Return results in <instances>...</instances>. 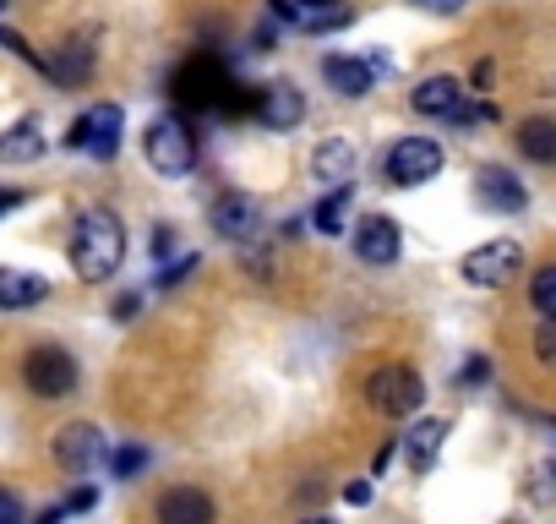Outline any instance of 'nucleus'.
<instances>
[{"label":"nucleus","mask_w":556,"mask_h":524,"mask_svg":"<svg viewBox=\"0 0 556 524\" xmlns=\"http://www.w3.org/2000/svg\"><path fill=\"white\" fill-rule=\"evenodd\" d=\"M137 312H142V296H137V290H126V296H115V307H110V317H115V323H131Z\"/></svg>","instance_id":"35"},{"label":"nucleus","mask_w":556,"mask_h":524,"mask_svg":"<svg viewBox=\"0 0 556 524\" xmlns=\"http://www.w3.org/2000/svg\"><path fill=\"white\" fill-rule=\"evenodd\" d=\"M142 159H148L153 175H164V180H186V175L197 170L202 148H197V132H191L180 115H153L148 132H142Z\"/></svg>","instance_id":"2"},{"label":"nucleus","mask_w":556,"mask_h":524,"mask_svg":"<svg viewBox=\"0 0 556 524\" xmlns=\"http://www.w3.org/2000/svg\"><path fill=\"white\" fill-rule=\"evenodd\" d=\"M93 66H99V45H93V34H72V39H61V50L50 55V77H55V88H83V83L93 77Z\"/></svg>","instance_id":"17"},{"label":"nucleus","mask_w":556,"mask_h":524,"mask_svg":"<svg viewBox=\"0 0 556 524\" xmlns=\"http://www.w3.org/2000/svg\"><path fill=\"white\" fill-rule=\"evenodd\" d=\"M175 246H180V235H175L169 224H159V229H153V257H159V262H169V257H175Z\"/></svg>","instance_id":"34"},{"label":"nucleus","mask_w":556,"mask_h":524,"mask_svg":"<svg viewBox=\"0 0 556 524\" xmlns=\"http://www.w3.org/2000/svg\"><path fill=\"white\" fill-rule=\"evenodd\" d=\"M50 301V279L28 269H0V312H34Z\"/></svg>","instance_id":"19"},{"label":"nucleus","mask_w":556,"mask_h":524,"mask_svg":"<svg viewBox=\"0 0 556 524\" xmlns=\"http://www.w3.org/2000/svg\"><path fill=\"white\" fill-rule=\"evenodd\" d=\"M371 55V66H377V77H393V55L388 50H366Z\"/></svg>","instance_id":"41"},{"label":"nucleus","mask_w":556,"mask_h":524,"mask_svg":"<svg viewBox=\"0 0 556 524\" xmlns=\"http://www.w3.org/2000/svg\"><path fill=\"white\" fill-rule=\"evenodd\" d=\"M301 524H339V519H328V513H312V519H301Z\"/></svg>","instance_id":"43"},{"label":"nucleus","mask_w":556,"mask_h":524,"mask_svg":"<svg viewBox=\"0 0 556 524\" xmlns=\"http://www.w3.org/2000/svg\"><path fill=\"white\" fill-rule=\"evenodd\" d=\"M66 519H72V513H66V502H55V508H45L34 524H66Z\"/></svg>","instance_id":"42"},{"label":"nucleus","mask_w":556,"mask_h":524,"mask_svg":"<svg viewBox=\"0 0 556 524\" xmlns=\"http://www.w3.org/2000/svg\"><path fill=\"white\" fill-rule=\"evenodd\" d=\"M491 72H496V66H491V61H480V66L469 72V88H475V93H491Z\"/></svg>","instance_id":"40"},{"label":"nucleus","mask_w":556,"mask_h":524,"mask_svg":"<svg viewBox=\"0 0 556 524\" xmlns=\"http://www.w3.org/2000/svg\"><path fill=\"white\" fill-rule=\"evenodd\" d=\"M404 453V437H388L382 448H377V459H371V475H388L393 470V459Z\"/></svg>","instance_id":"33"},{"label":"nucleus","mask_w":556,"mask_h":524,"mask_svg":"<svg viewBox=\"0 0 556 524\" xmlns=\"http://www.w3.org/2000/svg\"><path fill=\"white\" fill-rule=\"evenodd\" d=\"M475 202H480L485 213L513 219V213L529 208V186H523L507 164H480V170H475Z\"/></svg>","instance_id":"12"},{"label":"nucleus","mask_w":556,"mask_h":524,"mask_svg":"<svg viewBox=\"0 0 556 524\" xmlns=\"http://www.w3.org/2000/svg\"><path fill=\"white\" fill-rule=\"evenodd\" d=\"M529 350H534V361H540V366H551V372H556V317H540V323H534Z\"/></svg>","instance_id":"28"},{"label":"nucleus","mask_w":556,"mask_h":524,"mask_svg":"<svg viewBox=\"0 0 556 524\" xmlns=\"http://www.w3.org/2000/svg\"><path fill=\"white\" fill-rule=\"evenodd\" d=\"M529 312L534 317H556V262H540L529 279Z\"/></svg>","instance_id":"24"},{"label":"nucleus","mask_w":556,"mask_h":524,"mask_svg":"<svg viewBox=\"0 0 556 524\" xmlns=\"http://www.w3.org/2000/svg\"><path fill=\"white\" fill-rule=\"evenodd\" d=\"M355 164H361V153H355L350 137H328V142L312 153V175H317L323 186H344V180L355 175Z\"/></svg>","instance_id":"22"},{"label":"nucleus","mask_w":556,"mask_h":524,"mask_svg":"<svg viewBox=\"0 0 556 524\" xmlns=\"http://www.w3.org/2000/svg\"><path fill=\"white\" fill-rule=\"evenodd\" d=\"M323 83L339 93V99H366L382 77H377V66H371V55H350V50H328L323 55Z\"/></svg>","instance_id":"13"},{"label":"nucleus","mask_w":556,"mask_h":524,"mask_svg":"<svg viewBox=\"0 0 556 524\" xmlns=\"http://www.w3.org/2000/svg\"><path fill=\"white\" fill-rule=\"evenodd\" d=\"M45 148L50 142H45V126L34 115L0 132V164H34V159H45Z\"/></svg>","instance_id":"23"},{"label":"nucleus","mask_w":556,"mask_h":524,"mask_svg":"<svg viewBox=\"0 0 556 524\" xmlns=\"http://www.w3.org/2000/svg\"><path fill=\"white\" fill-rule=\"evenodd\" d=\"M0 524H28V508L12 486H0Z\"/></svg>","instance_id":"30"},{"label":"nucleus","mask_w":556,"mask_h":524,"mask_svg":"<svg viewBox=\"0 0 556 524\" xmlns=\"http://www.w3.org/2000/svg\"><path fill=\"white\" fill-rule=\"evenodd\" d=\"M251 50H256V55L278 50V17H273V12H267V23H256V28H251Z\"/></svg>","instance_id":"31"},{"label":"nucleus","mask_w":556,"mask_h":524,"mask_svg":"<svg viewBox=\"0 0 556 524\" xmlns=\"http://www.w3.org/2000/svg\"><path fill=\"white\" fill-rule=\"evenodd\" d=\"M207 224H213L218 240H229V246H251V240L262 235V202H256L251 191H218L213 208H207Z\"/></svg>","instance_id":"10"},{"label":"nucleus","mask_w":556,"mask_h":524,"mask_svg":"<svg viewBox=\"0 0 556 524\" xmlns=\"http://www.w3.org/2000/svg\"><path fill=\"white\" fill-rule=\"evenodd\" d=\"M513 148L529 164H556V121L551 115H529L513 126Z\"/></svg>","instance_id":"21"},{"label":"nucleus","mask_w":556,"mask_h":524,"mask_svg":"<svg viewBox=\"0 0 556 524\" xmlns=\"http://www.w3.org/2000/svg\"><path fill=\"white\" fill-rule=\"evenodd\" d=\"M23 383L34 399H72L77 383H83V366L66 345H34L23 355Z\"/></svg>","instance_id":"5"},{"label":"nucleus","mask_w":556,"mask_h":524,"mask_svg":"<svg viewBox=\"0 0 556 524\" xmlns=\"http://www.w3.org/2000/svg\"><path fill=\"white\" fill-rule=\"evenodd\" d=\"M126 262V224L110 208H83L72 224V274L83 285H104Z\"/></svg>","instance_id":"1"},{"label":"nucleus","mask_w":556,"mask_h":524,"mask_svg":"<svg viewBox=\"0 0 556 524\" xmlns=\"http://www.w3.org/2000/svg\"><path fill=\"white\" fill-rule=\"evenodd\" d=\"M121 137H126V110L104 99V104H93V110H83V115L72 121L66 148H72V153H88V159H99V164H110V159L121 153Z\"/></svg>","instance_id":"7"},{"label":"nucleus","mask_w":556,"mask_h":524,"mask_svg":"<svg viewBox=\"0 0 556 524\" xmlns=\"http://www.w3.org/2000/svg\"><path fill=\"white\" fill-rule=\"evenodd\" d=\"M213 519H218V502L202 486H169L159 497V524H213Z\"/></svg>","instance_id":"18"},{"label":"nucleus","mask_w":556,"mask_h":524,"mask_svg":"<svg viewBox=\"0 0 556 524\" xmlns=\"http://www.w3.org/2000/svg\"><path fill=\"white\" fill-rule=\"evenodd\" d=\"M409 7H420V12H437V17H453V12H464V0H409Z\"/></svg>","instance_id":"38"},{"label":"nucleus","mask_w":556,"mask_h":524,"mask_svg":"<svg viewBox=\"0 0 556 524\" xmlns=\"http://www.w3.org/2000/svg\"><path fill=\"white\" fill-rule=\"evenodd\" d=\"M7 7H12V0H0V12H7Z\"/></svg>","instance_id":"44"},{"label":"nucleus","mask_w":556,"mask_h":524,"mask_svg":"<svg viewBox=\"0 0 556 524\" xmlns=\"http://www.w3.org/2000/svg\"><path fill=\"white\" fill-rule=\"evenodd\" d=\"M50 453H55V464H61L66 475H88V470L110 464V442H104V432H99L93 421H72V426H61L55 442H50Z\"/></svg>","instance_id":"11"},{"label":"nucleus","mask_w":556,"mask_h":524,"mask_svg":"<svg viewBox=\"0 0 556 524\" xmlns=\"http://www.w3.org/2000/svg\"><path fill=\"white\" fill-rule=\"evenodd\" d=\"M148 464H153V453H148L142 442H121V448H110V475H115V481H137Z\"/></svg>","instance_id":"25"},{"label":"nucleus","mask_w":556,"mask_h":524,"mask_svg":"<svg viewBox=\"0 0 556 524\" xmlns=\"http://www.w3.org/2000/svg\"><path fill=\"white\" fill-rule=\"evenodd\" d=\"M93 502H99V486H72L66 491V513H88Z\"/></svg>","instance_id":"36"},{"label":"nucleus","mask_w":556,"mask_h":524,"mask_svg":"<svg viewBox=\"0 0 556 524\" xmlns=\"http://www.w3.org/2000/svg\"><path fill=\"white\" fill-rule=\"evenodd\" d=\"M267 12L278 23L301 28L306 39H323V34H344L355 23V7L350 0H267Z\"/></svg>","instance_id":"9"},{"label":"nucleus","mask_w":556,"mask_h":524,"mask_svg":"<svg viewBox=\"0 0 556 524\" xmlns=\"http://www.w3.org/2000/svg\"><path fill=\"white\" fill-rule=\"evenodd\" d=\"M491 377V361L485 355H475V361H464V372H458V388H480Z\"/></svg>","instance_id":"32"},{"label":"nucleus","mask_w":556,"mask_h":524,"mask_svg":"<svg viewBox=\"0 0 556 524\" xmlns=\"http://www.w3.org/2000/svg\"><path fill=\"white\" fill-rule=\"evenodd\" d=\"M523 491H529V502H534V508H551V502H556V459H534V464H529Z\"/></svg>","instance_id":"26"},{"label":"nucleus","mask_w":556,"mask_h":524,"mask_svg":"<svg viewBox=\"0 0 556 524\" xmlns=\"http://www.w3.org/2000/svg\"><path fill=\"white\" fill-rule=\"evenodd\" d=\"M28 202V191L23 186H0V219H7V213H17Z\"/></svg>","instance_id":"37"},{"label":"nucleus","mask_w":556,"mask_h":524,"mask_svg":"<svg viewBox=\"0 0 556 524\" xmlns=\"http://www.w3.org/2000/svg\"><path fill=\"white\" fill-rule=\"evenodd\" d=\"M491 121H496V104L491 99H475V104H458V115L447 126H464L469 132V126H491Z\"/></svg>","instance_id":"29"},{"label":"nucleus","mask_w":556,"mask_h":524,"mask_svg":"<svg viewBox=\"0 0 556 524\" xmlns=\"http://www.w3.org/2000/svg\"><path fill=\"white\" fill-rule=\"evenodd\" d=\"M197 262H202L197 251H180V257H169V262H164V269L153 274V285H159V290H175L180 279H191V274H197Z\"/></svg>","instance_id":"27"},{"label":"nucleus","mask_w":556,"mask_h":524,"mask_svg":"<svg viewBox=\"0 0 556 524\" xmlns=\"http://www.w3.org/2000/svg\"><path fill=\"white\" fill-rule=\"evenodd\" d=\"M502 524H518V519H502Z\"/></svg>","instance_id":"45"},{"label":"nucleus","mask_w":556,"mask_h":524,"mask_svg":"<svg viewBox=\"0 0 556 524\" xmlns=\"http://www.w3.org/2000/svg\"><path fill=\"white\" fill-rule=\"evenodd\" d=\"M518 269H523V246H518L513 235L480 240V246L464 251V262H458V274H464L469 290H502V285L518 279Z\"/></svg>","instance_id":"6"},{"label":"nucleus","mask_w":556,"mask_h":524,"mask_svg":"<svg viewBox=\"0 0 556 524\" xmlns=\"http://www.w3.org/2000/svg\"><path fill=\"white\" fill-rule=\"evenodd\" d=\"M442 170H447V148H442L437 137H399V142L382 153V180L399 186V191L431 186Z\"/></svg>","instance_id":"3"},{"label":"nucleus","mask_w":556,"mask_h":524,"mask_svg":"<svg viewBox=\"0 0 556 524\" xmlns=\"http://www.w3.org/2000/svg\"><path fill=\"white\" fill-rule=\"evenodd\" d=\"M464 83L458 77H447V72H431V77H420L415 88H409V110L420 115V121H453L458 115V104H464Z\"/></svg>","instance_id":"14"},{"label":"nucleus","mask_w":556,"mask_h":524,"mask_svg":"<svg viewBox=\"0 0 556 524\" xmlns=\"http://www.w3.org/2000/svg\"><path fill=\"white\" fill-rule=\"evenodd\" d=\"M344 502H350V508H366V502H371V481H350V486H344Z\"/></svg>","instance_id":"39"},{"label":"nucleus","mask_w":556,"mask_h":524,"mask_svg":"<svg viewBox=\"0 0 556 524\" xmlns=\"http://www.w3.org/2000/svg\"><path fill=\"white\" fill-rule=\"evenodd\" d=\"M350 213H355V180H344V186H328L317 202H312V229L317 235H328V240H339L344 235V224H350Z\"/></svg>","instance_id":"20"},{"label":"nucleus","mask_w":556,"mask_h":524,"mask_svg":"<svg viewBox=\"0 0 556 524\" xmlns=\"http://www.w3.org/2000/svg\"><path fill=\"white\" fill-rule=\"evenodd\" d=\"M447 432H453V421H447V415H420V421L404 432V459H409V475H431V470H437Z\"/></svg>","instance_id":"16"},{"label":"nucleus","mask_w":556,"mask_h":524,"mask_svg":"<svg viewBox=\"0 0 556 524\" xmlns=\"http://www.w3.org/2000/svg\"><path fill=\"white\" fill-rule=\"evenodd\" d=\"M350 251L355 262H366V269H393V262L404 257V229L393 213H361L350 224Z\"/></svg>","instance_id":"8"},{"label":"nucleus","mask_w":556,"mask_h":524,"mask_svg":"<svg viewBox=\"0 0 556 524\" xmlns=\"http://www.w3.org/2000/svg\"><path fill=\"white\" fill-rule=\"evenodd\" d=\"M256 121H262L267 132H301V121H306V93H301L295 83H262V93H256Z\"/></svg>","instance_id":"15"},{"label":"nucleus","mask_w":556,"mask_h":524,"mask_svg":"<svg viewBox=\"0 0 556 524\" xmlns=\"http://www.w3.org/2000/svg\"><path fill=\"white\" fill-rule=\"evenodd\" d=\"M366 404L388 421H404V415H420L426 410V377L404 361H388L366 377Z\"/></svg>","instance_id":"4"}]
</instances>
